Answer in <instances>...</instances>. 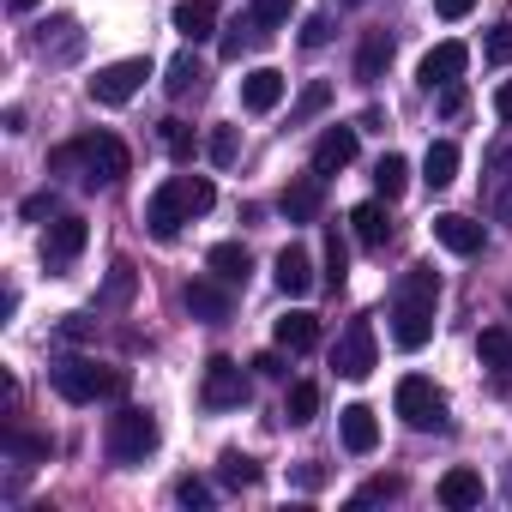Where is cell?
Segmentation results:
<instances>
[{"label":"cell","instance_id":"cell-28","mask_svg":"<svg viewBox=\"0 0 512 512\" xmlns=\"http://www.w3.org/2000/svg\"><path fill=\"white\" fill-rule=\"evenodd\" d=\"M476 356H482V368L506 374V368H512V332H506V326H488V332L476 338Z\"/></svg>","mask_w":512,"mask_h":512},{"label":"cell","instance_id":"cell-17","mask_svg":"<svg viewBox=\"0 0 512 512\" xmlns=\"http://www.w3.org/2000/svg\"><path fill=\"white\" fill-rule=\"evenodd\" d=\"M272 338H278V350L302 356V350H314V344H320V320H314L308 308H296V314H284V320L272 326Z\"/></svg>","mask_w":512,"mask_h":512},{"label":"cell","instance_id":"cell-32","mask_svg":"<svg viewBox=\"0 0 512 512\" xmlns=\"http://www.w3.org/2000/svg\"><path fill=\"white\" fill-rule=\"evenodd\" d=\"M260 37H266V31L253 25V13H247V19H235V25L223 31V43H217V49H223V61H241V49H253Z\"/></svg>","mask_w":512,"mask_h":512},{"label":"cell","instance_id":"cell-38","mask_svg":"<svg viewBox=\"0 0 512 512\" xmlns=\"http://www.w3.org/2000/svg\"><path fill=\"white\" fill-rule=\"evenodd\" d=\"M235 151H241V139H235V127H217V133L205 139V157H211L217 169H229V163H235Z\"/></svg>","mask_w":512,"mask_h":512},{"label":"cell","instance_id":"cell-30","mask_svg":"<svg viewBox=\"0 0 512 512\" xmlns=\"http://www.w3.org/2000/svg\"><path fill=\"white\" fill-rule=\"evenodd\" d=\"M374 187H380V199H398V193L410 187V163H404L398 151H386V157L374 163Z\"/></svg>","mask_w":512,"mask_h":512},{"label":"cell","instance_id":"cell-3","mask_svg":"<svg viewBox=\"0 0 512 512\" xmlns=\"http://www.w3.org/2000/svg\"><path fill=\"white\" fill-rule=\"evenodd\" d=\"M157 440H163V428H157V416L139 410V404H121V410L109 416V434H103V446H109L115 464H145V458L157 452Z\"/></svg>","mask_w":512,"mask_h":512},{"label":"cell","instance_id":"cell-45","mask_svg":"<svg viewBox=\"0 0 512 512\" xmlns=\"http://www.w3.org/2000/svg\"><path fill=\"white\" fill-rule=\"evenodd\" d=\"M464 103H470V97H464V85H440V115H446V121H458V115H464Z\"/></svg>","mask_w":512,"mask_h":512},{"label":"cell","instance_id":"cell-18","mask_svg":"<svg viewBox=\"0 0 512 512\" xmlns=\"http://www.w3.org/2000/svg\"><path fill=\"white\" fill-rule=\"evenodd\" d=\"M181 302H187V308H193L199 320H211V326H217V320H229V290H223V278H217V284L193 278V284L181 290Z\"/></svg>","mask_w":512,"mask_h":512},{"label":"cell","instance_id":"cell-42","mask_svg":"<svg viewBox=\"0 0 512 512\" xmlns=\"http://www.w3.org/2000/svg\"><path fill=\"white\" fill-rule=\"evenodd\" d=\"M175 500H181V506H211V482L181 476V482H175Z\"/></svg>","mask_w":512,"mask_h":512},{"label":"cell","instance_id":"cell-9","mask_svg":"<svg viewBox=\"0 0 512 512\" xmlns=\"http://www.w3.org/2000/svg\"><path fill=\"white\" fill-rule=\"evenodd\" d=\"M482 205L494 217H512V139H500L482 157Z\"/></svg>","mask_w":512,"mask_h":512},{"label":"cell","instance_id":"cell-34","mask_svg":"<svg viewBox=\"0 0 512 512\" xmlns=\"http://www.w3.org/2000/svg\"><path fill=\"white\" fill-rule=\"evenodd\" d=\"M163 151H169L175 163H187V157L199 151V139H193V127H187V121H163Z\"/></svg>","mask_w":512,"mask_h":512},{"label":"cell","instance_id":"cell-26","mask_svg":"<svg viewBox=\"0 0 512 512\" xmlns=\"http://www.w3.org/2000/svg\"><path fill=\"white\" fill-rule=\"evenodd\" d=\"M350 223H356V241H362V247H374V253H380V247L392 241L386 205H374V199H368V205H356V211H350Z\"/></svg>","mask_w":512,"mask_h":512},{"label":"cell","instance_id":"cell-51","mask_svg":"<svg viewBox=\"0 0 512 512\" xmlns=\"http://www.w3.org/2000/svg\"><path fill=\"white\" fill-rule=\"evenodd\" d=\"M494 115H500V121H512V79L494 91Z\"/></svg>","mask_w":512,"mask_h":512},{"label":"cell","instance_id":"cell-49","mask_svg":"<svg viewBox=\"0 0 512 512\" xmlns=\"http://www.w3.org/2000/svg\"><path fill=\"white\" fill-rule=\"evenodd\" d=\"M470 7H476V0H434L440 19H470Z\"/></svg>","mask_w":512,"mask_h":512},{"label":"cell","instance_id":"cell-44","mask_svg":"<svg viewBox=\"0 0 512 512\" xmlns=\"http://www.w3.org/2000/svg\"><path fill=\"white\" fill-rule=\"evenodd\" d=\"M488 61H494V67H512V25H494V37H488Z\"/></svg>","mask_w":512,"mask_h":512},{"label":"cell","instance_id":"cell-23","mask_svg":"<svg viewBox=\"0 0 512 512\" xmlns=\"http://www.w3.org/2000/svg\"><path fill=\"white\" fill-rule=\"evenodd\" d=\"M278 205H284V217H290V223H314V217H320V175H308V181H290Z\"/></svg>","mask_w":512,"mask_h":512},{"label":"cell","instance_id":"cell-37","mask_svg":"<svg viewBox=\"0 0 512 512\" xmlns=\"http://www.w3.org/2000/svg\"><path fill=\"white\" fill-rule=\"evenodd\" d=\"M290 7H296V0H253V25H260V31H278V25H290Z\"/></svg>","mask_w":512,"mask_h":512},{"label":"cell","instance_id":"cell-53","mask_svg":"<svg viewBox=\"0 0 512 512\" xmlns=\"http://www.w3.org/2000/svg\"><path fill=\"white\" fill-rule=\"evenodd\" d=\"M350 7H368V0H350Z\"/></svg>","mask_w":512,"mask_h":512},{"label":"cell","instance_id":"cell-14","mask_svg":"<svg viewBox=\"0 0 512 512\" xmlns=\"http://www.w3.org/2000/svg\"><path fill=\"white\" fill-rule=\"evenodd\" d=\"M85 235H91L85 217H55V223H49V241H43V260H49V266H73L79 253H85Z\"/></svg>","mask_w":512,"mask_h":512},{"label":"cell","instance_id":"cell-6","mask_svg":"<svg viewBox=\"0 0 512 512\" xmlns=\"http://www.w3.org/2000/svg\"><path fill=\"white\" fill-rule=\"evenodd\" d=\"M151 79V61H115V67H103L97 79H91V103H103V109H121V103H133L139 97V85Z\"/></svg>","mask_w":512,"mask_h":512},{"label":"cell","instance_id":"cell-40","mask_svg":"<svg viewBox=\"0 0 512 512\" xmlns=\"http://www.w3.org/2000/svg\"><path fill=\"white\" fill-rule=\"evenodd\" d=\"M326 103H332V85H326V79H314V85L302 91V103H296V115H290V121H314Z\"/></svg>","mask_w":512,"mask_h":512},{"label":"cell","instance_id":"cell-12","mask_svg":"<svg viewBox=\"0 0 512 512\" xmlns=\"http://www.w3.org/2000/svg\"><path fill=\"white\" fill-rule=\"evenodd\" d=\"M356 145H362V127H326L320 145H314V175L326 181V175L350 169V163H356Z\"/></svg>","mask_w":512,"mask_h":512},{"label":"cell","instance_id":"cell-16","mask_svg":"<svg viewBox=\"0 0 512 512\" xmlns=\"http://www.w3.org/2000/svg\"><path fill=\"white\" fill-rule=\"evenodd\" d=\"M338 434H344V446H350L356 458H368V452L380 446V422H374L368 404H344V410H338Z\"/></svg>","mask_w":512,"mask_h":512},{"label":"cell","instance_id":"cell-25","mask_svg":"<svg viewBox=\"0 0 512 512\" xmlns=\"http://www.w3.org/2000/svg\"><path fill=\"white\" fill-rule=\"evenodd\" d=\"M386 61H392V37H386V31H368V37H362V49H356V79H362V85H374V79L386 73Z\"/></svg>","mask_w":512,"mask_h":512},{"label":"cell","instance_id":"cell-21","mask_svg":"<svg viewBox=\"0 0 512 512\" xmlns=\"http://www.w3.org/2000/svg\"><path fill=\"white\" fill-rule=\"evenodd\" d=\"M440 506H452V512L482 506V476H476V470H446V476H440Z\"/></svg>","mask_w":512,"mask_h":512},{"label":"cell","instance_id":"cell-20","mask_svg":"<svg viewBox=\"0 0 512 512\" xmlns=\"http://www.w3.org/2000/svg\"><path fill=\"white\" fill-rule=\"evenodd\" d=\"M205 266H211V278H223V284H247V272H253V260H247L241 241H217V247L205 253Z\"/></svg>","mask_w":512,"mask_h":512},{"label":"cell","instance_id":"cell-10","mask_svg":"<svg viewBox=\"0 0 512 512\" xmlns=\"http://www.w3.org/2000/svg\"><path fill=\"white\" fill-rule=\"evenodd\" d=\"M181 223H193V211H187L181 187H175V181H163V187L145 199V229H151L157 241H175V235H181Z\"/></svg>","mask_w":512,"mask_h":512},{"label":"cell","instance_id":"cell-5","mask_svg":"<svg viewBox=\"0 0 512 512\" xmlns=\"http://www.w3.org/2000/svg\"><path fill=\"white\" fill-rule=\"evenodd\" d=\"M199 398H205V410H241V404H247V374H241V362L211 356V362H205V380H199Z\"/></svg>","mask_w":512,"mask_h":512},{"label":"cell","instance_id":"cell-50","mask_svg":"<svg viewBox=\"0 0 512 512\" xmlns=\"http://www.w3.org/2000/svg\"><path fill=\"white\" fill-rule=\"evenodd\" d=\"M25 217H55V193H31L25 199Z\"/></svg>","mask_w":512,"mask_h":512},{"label":"cell","instance_id":"cell-2","mask_svg":"<svg viewBox=\"0 0 512 512\" xmlns=\"http://www.w3.org/2000/svg\"><path fill=\"white\" fill-rule=\"evenodd\" d=\"M49 386H55L67 404H97V398H121V392H127V374L97 368V362H85V356H67V362L49 368Z\"/></svg>","mask_w":512,"mask_h":512},{"label":"cell","instance_id":"cell-7","mask_svg":"<svg viewBox=\"0 0 512 512\" xmlns=\"http://www.w3.org/2000/svg\"><path fill=\"white\" fill-rule=\"evenodd\" d=\"M85 145H91V157H85V187H115V181L133 169V157H127V145H121L115 133H91Z\"/></svg>","mask_w":512,"mask_h":512},{"label":"cell","instance_id":"cell-4","mask_svg":"<svg viewBox=\"0 0 512 512\" xmlns=\"http://www.w3.org/2000/svg\"><path fill=\"white\" fill-rule=\"evenodd\" d=\"M392 404H398V416H404L416 434H440V428H446V392H440L434 380H422V374H404L398 392H392Z\"/></svg>","mask_w":512,"mask_h":512},{"label":"cell","instance_id":"cell-22","mask_svg":"<svg viewBox=\"0 0 512 512\" xmlns=\"http://www.w3.org/2000/svg\"><path fill=\"white\" fill-rule=\"evenodd\" d=\"M422 181H428L434 193L458 181V145H452V139H434V145H428V157H422Z\"/></svg>","mask_w":512,"mask_h":512},{"label":"cell","instance_id":"cell-27","mask_svg":"<svg viewBox=\"0 0 512 512\" xmlns=\"http://www.w3.org/2000/svg\"><path fill=\"white\" fill-rule=\"evenodd\" d=\"M284 416H290V428H308V422L320 416V386H314V380H296V386L284 392Z\"/></svg>","mask_w":512,"mask_h":512},{"label":"cell","instance_id":"cell-31","mask_svg":"<svg viewBox=\"0 0 512 512\" xmlns=\"http://www.w3.org/2000/svg\"><path fill=\"white\" fill-rule=\"evenodd\" d=\"M344 278H350V247L338 229H326V290H344Z\"/></svg>","mask_w":512,"mask_h":512},{"label":"cell","instance_id":"cell-19","mask_svg":"<svg viewBox=\"0 0 512 512\" xmlns=\"http://www.w3.org/2000/svg\"><path fill=\"white\" fill-rule=\"evenodd\" d=\"M278 290L296 296V302L314 290V260H308L302 247H284V253H278Z\"/></svg>","mask_w":512,"mask_h":512},{"label":"cell","instance_id":"cell-41","mask_svg":"<svg viewBox=\"0 0 512 512\" xmlns=\"http://www.w3.org/2000/svg\"><path fill=\"white\" fill-rule=\"evenodd\" d=\"M85 157H91V145L79 139V145H61V151L49 157V169H55V175H73V169H85Z\"/></svg>","mask_w":512,"mask_h":512},{"label":"cell","instance_id":"cell-29","mask_svg":"<svg viewBox=\"0 0 512 512\" xmlns=\"http://www.w3.org/2000/svg\"><path fill=\"white\" fill-rule=\"evenodd\" d=\"M199 85H205V67L193 61V49H187V55H175V61H169L163 91H169V97H187V91H199Z\"/></svg>","mask_w":512,"mask_h":512},{"label":"cell","instance_id":"cell-46","mask_svg":"<svg viewBox=\"0 0 512 512\" xmlns=\"http://www.w3.org/2000/svg\"><path fill=\"white\" fill-rule=\"evenodd\" d=\"M91 332H97V326H91V314H67V320H61V338H67V344H85Z\"/></svg>","mask_w":512,"mask_h":512},{"label":"cell","instance_id":"cell-24","mask_svg":"<svg viewBox=\"0 0 512 512\" xmlns=\"http://www.w3.org/2000/svg\"><path fill=\"white\" fill-rule=\"evenodd\" d=\"M175 31L187 43H205L217 31V7H211V0H181V7H175Z\"/></svg>","mask_w":512,"mask_h":512},{"label":"cell","instance_id":"cell-33","mask_svg":"<svg viewBox=\"0 0 512 512\" xmlns=\"http://www.w3.org/2000/svg\"><path fill=\"white\" fill-rule=\"evenodd\" d=\"M175 187H181V199H187V211H193V217L217 205V187H211V175H175Z\"/></svg>","mask_w":512,"mask_h":512},{"label":"cell","instance_id":"cell-11","mask_svg":"<svg viewBox=\"0 0 512 512\" xmlns=\"http://www.w3.org/2000/svg\"><path fill=\"white\" fill-rule=\"evenodd\" d=\"M434 241H440L446 253H458V260H470V253H482V247H488V229H482V223H470L464 211H440V217H434Z\"/></svg>","mask_w":512,"mask_h":512},{"label":"cell","instance_id":"cell-36","mask_svg":"<svg viewBox=\"0 0 512 512\" xmlns=\"http://www.w3.org/2000/svg\"><path fill=\"white\" fill-rule=\"evenodd\" d=\"M229 488H253V482H260V464H253V458H241V452H223V470H217Z\"/></svg>","mask_w":512,"mask_h":512},{"label":"cell","instance_id":"cell-39","mask_svg":"<svg viewBox=\"0 0 512 512\" xmlns=\"http://www.w3.org/2000/svg\"><path fill=\"white\" fill-rule=\"evenodd\" d=\"M127 302H133V266H115L103 284V308H127Z\"/></svg>","mask_w":512,"mask_h":512},{"label":"cell","instance_id":"cell-35","mask_svg":"<svg viewBox=\"0 0 512 512\" xmlns=\"http://www.w3.org/2000/svg\"><path fill=\"white\" fill-rule=\"evenodd\" d=\"M398 494H404V482H398V476H368V482L350 494V506H374V500H398Z\"/></svg>","mask_w":512,"mask_h":512},{"label":"cell","instance_id":"cell-52","mask_svg":"<svg viewBox=\"0 0 512 512\" xmlns=\"http://www.w3.org/2000/svg\"><path fill=\"white\" fill-rule=\"evenodd\" d=\"M7 7H13V13H31V7H37V0H7Z\"/></svg>","mask_w":512,"mask_h":512},{"label":"cell","instance_id":"cell-13","mask_svg":"<svg viewBox=\"0 0 512 512\" xmlns=\"http://www.w3.org/2000/svg\"><path fill=\"white\" fill-rule=\"evenodd\" d=\"M464 67H470V49H464V43H434V49L422 55V73H416V79H422L428 91H440V85H458Z\"/></svg>","mask_w":512,"mask_h":512},{"label":"cell","instance_id":"cell-47","mask_svg":"<svg viewBox=\"0 0 512 512\" xmlns=\"http://www.w3.org/2000/svg\"><path fill=\"white\" fill-rule=\"evenodd\" d=\"M7 452H19V458H49V440H31V434H7Z\"/></svg>","mask_w":512,"mask_h":512},{"label":"cell","instance_id":"cell-48","mask_svg":"<svg viewBox=\"0 0 512 512\" xmlns=\"http://www.w3.org/2000/svg\"><path fill=\"white\" fill-rule=\"evenodd\" d=\"M253 368H260V374H266V380H284V374H290V368H284V356H278V350H266V356H253Z\"/></svg>","mask_w":512,"mask_h":512},{"label":"cell","instance_id":"cell-8","mask_svg":"<svg viewBox=\"0 0 512 512\" xmlns=\"http://www.w3.org/2000/svg\"><path fill=\"white\" fill-rule=\"evenodd\" d=\"M332 368H338L344 380H368V374H374V326H368V320H350V326H344V338H338V350H332Z\"/></svg>","mask_w":512,"mask_h":512},{"label":"cell","instance_id":"cell-1","mask_svg":"<svg viewBox=\"0 0 512 512\" xmlns=\"http://www.w3.org/2000/svg\"><path fill=\"white\" fill-rule=\"evenodd\" d=\"M434 308H440V278L434 266H410L392 290V344L398 350H422L434 338Z\"/></svg>","mask_w":512,"mask_h":512},{"label":"cell","instance_id":"cell-43","mask_svg":"<svg viewBox=\"0 0 512 512\" xmlns=\"http://www.w3.org/2000/svg\"><path fill=\"white\" fill-rule=\"evenodd\" d=\"M326 43H332V19H326V13H314V19L302 25V49H326Z\"/></svg>","mask_w":512,"mask_h":512},{"label":"cell","instance_id":"cell-15","mask_svg":"<svg viewBox=\"0 0 512 512\" xmlns=\"http://www.w3.org/2000/svg\"><path fill=\"white\" fill-rule=\"evenodd\" d=\"M278 103H284V73H278V67H253V73L241 79V109L272 115Z\"/></svg>","mask_w":512,"mask_h":512}]
</instances>
